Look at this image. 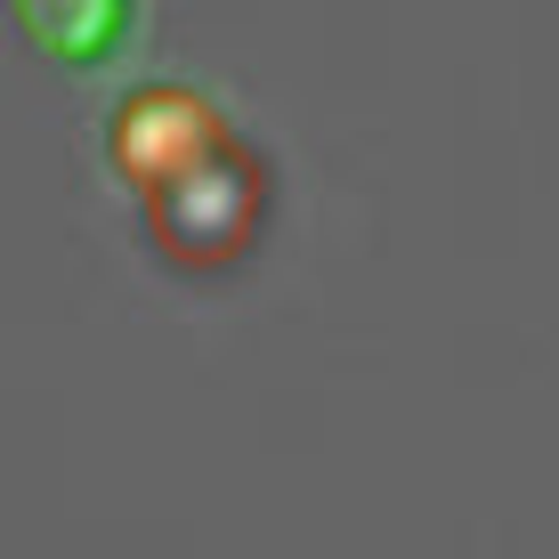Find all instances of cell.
Returning <instances> with one entry per match:
<instances>
[{"mask_svg":"<svg viewBox=\"0 0 559 559\" xmlns=\"http://www.w3.org/2000/svg\"><path fill=\"white\" fill-rule=\"evenodd\" d=\"M25 25L41 33L57 57H98L122 41L130 0H25Z\"/></svg>","mask_w":559,"mask_h":559,"instance_id":"6da1fadb","label":"cell"}]
</instances>
